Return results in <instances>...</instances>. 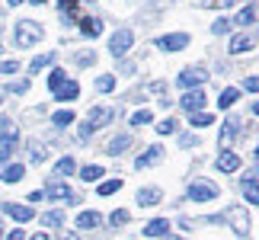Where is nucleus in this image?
Returning <instances> with one entry per match:
<instances>
[{
  "mask_svg": "<svg viewBox=\"0 0 259 240\" xmlns=\"http://www.w3.org/2000/svg\"><path fill=\"white\" fill-rule=\"evenodd\" d=\"M16 144H19V128L13 118H4L0 122V164L7 167V160L16 154Z\"/></svg>",
  "mask_w": 259,
  "mask_h": 240,
  "instance_id": "1",
  "label": "nucleus"
},
{
  "mask_svg": "<svg viewBox=\"0 0 259 240\" xmlns=\"http://www.w3.org/2000/svg\"><path fill=\"white\" fill-rule=\"evenodd\" d=\"M112 115H115V109H106V106H96V109H90V115H87V122L80 125V141H87L93 132H99L103 125L112 122Z\"/></svg>",
  "mask_w": 259,
  "mask_h": 240,
  "instance_id": "2",
  "label": "nucleus"
},
{
  "mask_svg": "<svg viewBox=\"0 0 259 240\" xmlns=\"http://www.w3.org/2000/svg\"><path fill=\"white\" fill-rule=\"evenodd\" d=\"M221 218H224L227 224H231V231H234V234H240V237L250 234V224H253V221H250V212H246L243 205H227L224 212H221Z\"/></svg>",
  "mask_w": 259,
  "mask_h": 240,
  "instance_id": "3",
  "label": "nucleus"
},
{
  "mask_svg": "<svg viewBox=\"0 0 259 240\" xmlns=\"http://www.w3.org/2000/svg\"><path fill=\"white\" fill-rule=\"evenodd\" d=\"M42 26L35 23V19H19L16 23V45L19 48H32L35 42H42Z\"/></svg>",
  "mask_w": 259,
  "mask_h": 240,
  "instance_id": "4",
  "label": "nucleus"
},
{
  "mask_svg": "<svg viewBox=\"0 0 259 240\" xmlns=\"http://www.w3.org/2000/svg\"><path fill=\"white\" fill-rule=\"evenodd\" d=\"M218 192H221V189H218L211 179H195V183L189 186V198H192V202H211V198H218Z\"/></svg>",
  "mask_w": 259,
  "mask_h": 240,
  "instance_id": "5",
  "label": "nucleus"
},
{
  "mask_svg": "<svg viewBox=\"0 0 259 240\" xmlns=\"http://www.w3.org/2000/svg\"><path fill=\"white\" fill-rule=\"evenodd\" d=\"M132 42H135L132 29H118V32L112 35V42H109V52H112L115 58H122V55H128V48H132Z\"/></svg>",
  "mask_w": 259,
  "mask_h": 240,
  "instance_id": "6",
  "label": "nucleus"
},
{
  "mask_svg": "<svg viewBox=\"0 0 259 240\" xmlns=\"http://www.w3.org/2000/svg\"><path fill=\"white\" fill-rule=\"evenodd\" d=\"M42 195H45V198H55V202H71V198H74L71 186L61 183V179H52V183L45 186V192H42Z\"/></svg>",
  "mask_w": 259,
  "mask_h": 240,
  "instance_id": "7",
  "label": "nucleus"
},
{
  "mask_svg": "<svg viewBox=\"0 0 259 240\" xmlns=\"http://www.w3.org/2000/svg\"><path fill=\"white\" fill-rule=\"evenodd\" d=\"M179 106H183L189 115H192V112H202V106H205V93H202V87L189 90V93H186L183 99H179Z\"/></svg>",
  "mask_w": 259,
  "mask_h": 240,
  "instance_id": "8",
  "label": "nucleus"
},
{
  "mask_svg": "<svg viewBox=\"0 0 259 240\" xmlns=\"http://www.w3.org/2000/svg\"><path fill=\"white\" fill-rule=\"evenodd\" d=\"M157 45H160L163 52H183V48L189 45V35H186V32H173V35L157 38Z\"/></svg>",
  "mask_w": 259,
  "mask_h": 240,
  "instance_id": "9",
  "label": "nucleus"
},
{
  "mask_svg": "<svg viewBox=\"0 0 259 240\" xmlns=\"http://www.w3.org/2000/svg\"><path fill=\"white\" fill-rule=\"evenodd\" d=\"M205 80H208L205 67H186V71L179 74V84H183V87H202Z\"/></svg>",
  "mask_w": 259,
  "mask_h": 240,
  "instance_id": "10",
  "label": "nucleus"
},
{
  "mask_svg": "<svg viewBox=\"0 0 259 240\" xmlns=\"http://www.w3.org/2000/svg\"><path fill=\"white\" fill-rule=\"evenodd\" d=\"M160 160H163V147H160V144H154V147H147V154H141V157L135 160V167H138V170H144V167H157Z\"/></svg>",
  "mask_w": 259,
  "mask_h": 240,
  "instance_id": "11",
  "label": "nucleus"
},
{
  "mask_svg": "<svg viewBox=\"0 0 259 240\" xmlns=\"http://www.w3.org/2000/svg\"><path fill=\"white\" fill-rule=\"evenodd\" d=\"M214 167L221 170V173H237V170H240V157L234 151H221V157L214 160Z\"/></svg>",
  "mask_w": 259,
  "mask_h": 240,
  "instance_id": "12",
  "label": "nucleus"
},
{
  "mask_svg": "<svg viewBox=\"0 0 259 240\" xmlns=\"http://www.w3.org/2000/svg\"><path fill=\"white\" fill-rule=\"evenodd\" d=\"M7 215L10 218H13V221H19V224H23V221H32V208H29V205H16V202H7Z\"/></svg>",
  "mask_w": 259,
  "mask_h": 240,
  "instance_id": "13",
  "label": "nucleus"
},
{
  "mask_svg": "<svg viewBox=\"0 0 259 240\" xmlns=\"http://www.w3.org/2000/svg\"><path fill=\"white\" fill-rule=\"evenodd\" d=\"M237 132H240V118H227V122H224V132H221V147H224V151L234 144Z\"/></svg>",
  "mask_w": 259,
  "mask_h": 240,
  "instance_id": "14",
  "label": "nucleus"
},
{
  "mask_svg": "<svg viewBox=\"0 0 259 240\" xmlns=\"http://www.w3.org/2000/svg\"><path fill=\"white\" fill-rule=\"evenodd\" d=\"M163 198V192L157 186H151V189H141V192H138V205L141 208H151V205H157Z\"/></svg>",
  "mask_w": 259,
  "mask_h": 240,
  "instance_id": "15",
  "label": "nucleus"
},
{
  "mask_svg": "<svg viewBox=\"0 0 259 240\" xmlns=\"http://www.w3.org/2000/svg\"><path fill=\"white\" fill-rule=\"evenodd\" d=\"M144 234H147V237H163V234H170V221H166V218H154V221L144 224Z\"/></svg>",
  "mask_w": 259,
  "mask_h": 240,
  "instance_id": "16",
  "label": "nucleus"
},
{
  "mask_svg": "<svg viewBox=\"0 0 259 240\" xmlns=\"http://www.w3.org/2000/svg\"><path fill=\"white\" fill-rule=\"evenodd\" d=\"M250 48H253V35L240 32V35L231 38V48H227V52H231V55H243V52H250Z\"/></svg>",
  "mask_w": 259,
  "mask_h": 240,
  "instance_id": "17",
  "label": "nucleus"
},
{
  "mask_svg": "<svg viewBox=\"0 0 259 240\" xmlns=\"http://www.w3.org/2000/svg\"><path fill=\"white\" fill-rule=\"evenodd\" d=\"M23 173H26L23 164H10V167L0 170V179H4V183H19V179H23Z\"/></svg>",
  "mask_w": 259,
  "mask_h": 240,
  "instance_id": "18",
  "label": "nucleus"
},
{
  "mask_svg": "<svg viewBox=\"0 0 259 240\" xmlns=\"http://www.w3.org/2000/svg\"><path fill=\"white\" fill-rule=\"evenodd\" d=\"M103 224V218H99L96 212H80L77 215V227H87V231H93V227Z\"/></svg>",
  "mask_w": 259,
  "mask_h": 240,
  "instance_id": "19",
  "label": "nucleus"
},
{
  "mask_svg": "<svg viewBox=\"0 0 259 240\" xmlns=\"http://www.w3.org/2000/svg\"><path fill=\"white\" fill-rule=\"evenodd\" d=\"M74 157H61V160H58V164H55V179H64V176H71L74 173Z\"/></svg>",
  "mask_w": 259,
  "mask_h": 240,
  "instance_id": "20",
  "label": "nucleus"
},
{
  "mask_svg": "<svg viewBox=\"0 0 259 240\" xmlns=\"http://www.w3.org/2000/svg\"><path fill=\"white\" fill-rule=\"evenodd\" d=\"M80 32L83 35H99V32H103V23H99V19L96 16H87V19H80Z\"/></svg>",
  "mask_w": 259,
  "mask_h": 240,
  "instance_id": "21",
  "label": "nucleus"
},
{
  "mask_svg": "<svg viewBox=\"0 0 259 240\" xmlns=\"http://www.w3.org/2000/svg\"><path fill=\"white\" fill-rule=\"evenodd\" d=\"M128 144H132V138H128V135H118V138H112V141H109V147H106V154H112V157H118V154H122V151H125Z\"/></svg>",
  "mask_w": 259,
  "mask_h": 240,
  "instance_id": "22",
  "label": "nucleus"
},
{
  "mask_svg": "<svg viewBox=\"0 0 259 240\" xmlns=\"http://www.w3.org/2000/svg\"><path fill=\"white\" fill-rule=\"evenodd\" d=\"M243 195H246V202L259 205V179H246V183H243Z\"/></svg>",
  "mask_w": 259,
  "mask_h": 240,
  "instance_id": "23",
  "label": "nucleus"
},
{
  "mask_svg": "<svg viewBox=\"0 0 259 240\" xmlns=\"http://www.w3.org/2000/svg\"><path fill=\"white\" fill-rule=\"evenodd\" d=\"M237 96H240V90H234V87H227V90H224V93H221V96H218V106H221V109H231V106L237 103Z\"/></svg>",
  "mask_w": 259,
  "mask_h": 240,
  "instance_id": "24",
  "label": "nucleus"
},
{
  "mask_svg": "<svg viewBox=\"0 0 259 240\" xmlns=\"http://www.w3.org/2000/svg\"><path fill=\"white\" fill-rule=\"evenodd\" d=\"M52 61H55V52H45V55L32 58V64H29V71H32V74H38V71H42V67H48Z\"/></svg>",
  "mask_w": 259,
  "mask_h": 240,
  "instance_id": "25",
  "label": "nucleus"
},
{
  "mask_svg": "<svg viewBox=\"0 0 259 240\" xmlns=\"http://www.w3.org/2000/svg\"><path fill=\"white\" fill-rule=\"evenodd\" d=\"M77 93H80V87H77L74 80H67V84H64L61 90H58L55 96H58V99H64V103H67V99H77Z\"/></svg>",
  "mask_w": 259,
  "mask_h": 240,
  "instance_id": "26",
  "label": "nucleus"
},
{
  "mask_svg": "<svg viewBox=\"0 0 259 240\" xmlns=\"http://www.w3.org/2000/svg\"><path fill=\"white\" fill-rule=\"evenodd\" d=\"M74 112H71V109H61V112H55V118H52V122L58 125V128H67V125H74Z\"/></svg>",
  "mask_w": 259,
  "mask_h": 240,
  "instance_id": "27",
  "label": "nucleus"
},
{
  "mask_svg": "<svg viewBox=\"0 0 259 240\" xmlns=\"http://www.w3.org/2000/svg\"><path fill=\"white\" fill-rule=\"evenodd\" d=\"M253 19H256V13H253V7H246V10H240V13H237V16L231 19V23H237V26H243V29H246V26L253 23Z\"/></svg>",
  "mask_w": 259,
  "mask_h": 240,
  "instance_id": "28",
  "label": "nucleus"
},
{
  "mask_svg": "<svg viewBox=\"0 0 259 240\" xmlns=\"http://www.w3.org/2000/svg\"><path fill=\"white\" fill-rule=\"evenodd\" d=\"M151 118H154L151 109H141V112L132 115V125H135V128H144V125H151Z\"/></svg>",
  "mask_w": 259,
  "mask_h": 240,
  "instance_id": "29",
  "label": "nucleus"
},
{
  "mask_svg": "<svg viewBox=\"0 0 259 240\" xmlns=\"http://www.w3.org/2000/svg\"><path fill=\"white\" fill-rule=\"evenodd\" d=\"M80 176L87 179V183H96V179H99V176H106V173H103V167L90 164V167H83V170H80Z\"/></svg>",
  "mask_w": 259,
  "mask_h": 240,
  "instance_id": "30",
  "label": "nucleus"
},
{
  "mask_svg": "<svg viewBox=\"0 0 259 240\" xmlns=\"http://www.w3.org/2000/svg\"><path fill=\"white\" fill-rule=\"evenodd\" d=\"M64 84H67V74H64V71H52V77H48V87H52V93H58Z\"/></svg>",
  "mask_w": 259,
  "mask_h": 240,
  "instance_id": "31",
  "label": "nucleus"
},
{
  "mask_svg": "<svg viewBox=\"0 0 259 240\" xmlns=\"http://www.w3.org/2000/svg\"><path fill=\"white\" fill-rule=\"evenodd\" d=\"M29 160H32V164H42V160H48V147L45 144H32V151H29Z\"/></svg>",
  "mask_w": 259,
  "mask_h": 240,
  "instance_id": "32",
  "label": "nucleus"
},
{
  "mask_svg": "<svg viewBox=\"0 0 259 240\" xmlns=\"http://www.w3.org/2000/svg\"><path fill=\"white\" fill-rule=\"evenodd\" d=\"M122 189V179H106V183H99V195H112Z\"/></svg>",
  "mask_w": 259,
  "mask_h": 240,
  "instance_id": "33",
  "label": "nucleus"
},
{
  "mask_svg": "<svg viewBox=\"0 0 259 240\" xmlns=\"http://www.w3.org/2000/svg\"><path fill=\"white\" fill-rule=\"evenodd\" d=\"M42 224H45V227H58V224H64V212H48V215H42Z\"/></svg>",
  "mask_w": 259,
  "mask_h": 240,
  "instance_id": "34",
  "label": "nucleus"
},
{
  "mask_svg": "<svg viewBox=\"0 0 259 240\" xmlns=\"http://www.w3.org/2000/svg\"><path fill=\"white\" fill-rule=\"evenodd\" d=\"M189 122H192L195 128H205V125H211V115H208V112H192Z\"/></svg>",
  "mask_w": 259,
  "mask_h": 240,
  "instance_id": "35",
  "label": "nucleus"
},
{
  "mask_svg": "<svg viewBox=\"0 0 259 240\" xmlns=\"http://www.w3.org/2000/svg\"><path fill=\"white\" fill-rule=\"evenodd\" d=\"M157 132H160V135H173V132H176V118H173V115H166L163 122L157 125Z\"/></svg>",
  "mask_w": 259,
  "mask_h": 240,
  "instance_id": "36",
  "label": "nucleus"
},
{
  "mask_svg": "<svg viewBox=\"0 0 259 240\" xmlns=\"http://www.w3.org/2000/svg\"><path fill=\"white\" fill-rule=\"evenodd\" d=\"M96 87H99V90H103V93H109V90H112V87H115V77H112V74H103V77H99V80H96Z\"/></svg>",
  "mask_w": 259,
  "mask_h": 240,
  "instance_id": "37",
  "label": "nucleus"
},
{
  "mask_svg": "<svg viewBox=\"0 0 259 240\" xmlns=\"http://www.w3.org/2000/svg\"><path fill=\"white\" fill-rule=\"evenodd\" d=\"M16 71H19V61H0V77L16 74Z\"/></svg>",
  "mask_w": 259,
  "mask_h": 240,
  "instance_id": "38",
  "label": "nucleus"
},
{
  "mask_svg": "<svg viewBox=\"0 0 259 240\" xmlns=\"http://www.w3.org/2000/svg\"><path fill=\"white\" fill-rule=\"evenodd\" d=\"M109 221H112L115 227H118V224H128V212H122V208H115V212H112V218H109Z\"/></svg>",
  "mask_w": 259,
  "mask_h": 240,
  "instance_id": "39",
  "label": "nucleus"
},
{
  "mask_svg": "<svg viewBox=\"0 0 259 240\" xmlns=\"http://www.w3.org/2000/svg\"><path fill=\"white\" fill-rule=\"evenodd\" d=\"M227 29H231V19H218V23L211 26V32H214V35H224Z\"/></svg>",
  "mask_w": 259,
  "mask_h": 240,
  "instance_id": "40",
  "label": "nucleus"
},
{
  "mask_svg": "<svg viewBox=\"0 0 259 240\" xmlns=\"http://www.w3.org/2000/svg\"><path fill=\"white\" fill-rule=\"evenodd\" d=\"M29 90V80H16V84H10V93H26Z\"/></svg>",
  "mask_w": 259,
  "mask_h": 240,
  "instance_id": "41",
  "label": "nucleus"
},
{
  "mask_svg": "<svg viewBox=\"0 0 259 240\" xmlns=\"http://www.w3.org/2000/svg\"><path fill=\"white\" fill-rule=\"evenodd\" d=\"M250 93H259V77H246V84H243Z\"/></svg>",
  "mask_w": 259,
  "mask_h": 240,
  "instance_id": "42",
  "label": "nucleus"
},
{
  "mask_svg": "<svg viewBox=\"0 0 259 240\" xmlns=\"http://www.w3.org/2000/svg\"><path fill=\"white\" fill-rule=\"evenodd\" d=\"M77 4H80V0H61V4H58V7H61V10H64V13H71V10H74Z\"/></svg>",
  "mask_w": 259,
  "mask_h": 240,
  "instance_id": "43",
  "label": "nucleus"
},
{
  "mask_svg": "<svg viewBox=\"0 0 259 240\" xmlns=\"http://www.w3.org/2000/svg\"><path fill=\"white\" fill-rule=\"evenodd\" d=\"M7 240H26V231H23V227H16V231H10Z\"/></svg>",
  "mask_w": 259,
  "mask_h": 240,
  "instance_id": "44",
  "label": "nucleus"
},
{
  "mask_svg": "<svg viewBox=\"0 0 259 240\" xmlns=\"http://www.w3.org/2000/svg\"><path fill=\"white\" fill-rule=\"evenodd\" d=\"M61 240H80V237H77V234H74V231H71V234H64V237H61Z\"/></svg>",
  "mask_w": 259,
  "mask_h": 240,
  "instance_id": "45",
  "label": "nucleus"
},
{
  "mask_svg": "<svg viewBox=\"0 0 259 240\" xmlns=\"http://www.w3.org/2000/svg\"><path fill=\"white\" fill-rule=\"evenodd\" d=\"M7 4H10V7H19V4H23V0H7Z\"/></svg>",
  "mask_w": 259,
  "mask_h": 240,
  "instance_id": "46",
  "label": "nucleus"
},
{
  "mask_svg": "<svg viewBox=\"0 0 259 240\" xmlns=\"http://www.w3.org/2000/svg\"><path fill=\"white\" fill-rule=\"evenodd\" d=\"M32 240H48V234H35V237H32Z\"/></svg>",
  "mask_w": 259,
  "mask_h": 240,
  "instance_id": "47",
  "label": "nucleus"
},
{
  "mask_svg": "<svg viewBox=\"0 0 259 240\" xmlns=\"http://www.w3.org/2000/svg\"><path fill=\"white\" fill-rule=\"evenodd\" d=\"M253 112H256V115H259V103H253Z\"/></svg>",
  "mask_w": 259,
  "mask_h": 240,
  "instance_id": "48",
  "label": "nucleus"
},
{
  "mask_svg": "<svg viewBox=\"0 0 259 240\" xmlns=\"http://www.w3.org/2000/svg\"><path fill=\"white\" fill-rule=\"evenodd\" d=\"M253 154H256V160H259V147H256V151H253Z\"/></svg>",
  "mask_w": 259,
  "mask_h": 240,
  "instance_id": "49",
  "label": "nucleus"
},
{
  "mask_svg": "<svg viewBox=\"0 0 259 240\" xmlns=\"http://www.w3.org/2000/svg\"><path fill=\"white\" fill-rule=\"evenodd\" d=\"M32 4H45V0H32Z\"/></svg>",
  "mask_w": 259,
  "mask_h": 240,
  "instance_id": "50",
  "label": "nucleus"
},
{
  "mask_svg": "<svg viewBox=\"0 0 259 240\" xmlns=\"http://www.w3.org/2000/svg\"><path fill=\"white\" fill-rule=\"evenodd\" d=\"M170 240H183V237H170Z\"/></svg>",
  "mask_w": 259,
  "mask_h": 240,
  "instance_id": "51",
  "label": "nucleus"
},
{
  "mask_svg": "<svg viewBox=\"0 0 259 240\" xmlns=\"http://www.w3.org/2000/svg\"><path fill=\"white\" fill-rule=\"evenodd\" d=\"M0 103H4V99H0Z\"/></svg>",
  "mask_w": 259,
  "mask_h": 240,
  "instance_id": "52",
  "label": "nucleus"
}]
</instances>
